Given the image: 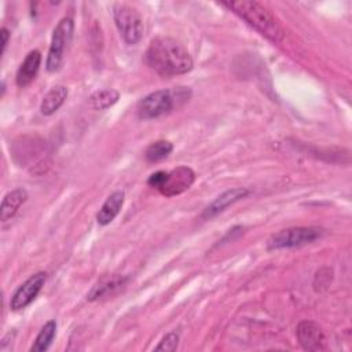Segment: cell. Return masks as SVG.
Listing matches in <instances>:
<instances>
[{"mask_svg": "<svg viewBox=\"0 0 352 352\" xmlns=\"http://www.w3.org/2000/svg\"><path fill=\"white\" fill-rule=\"evenodd\" d=\"M113 16L116 26L122 36L124 41L129 45H135L140 41L143 36V19L139 12L124 3H117L113 7Z\"/></svg>", "mask_w": 352, "mask_h": 352, "instance_id": "5b68a950", "label": "cell"}, {"mask_svg": "<svg viewBox=\"0 0 352 352\" xmlns=\"http://www.w3.org/2000/svg\"><path fill=\"white\" fill-rule=\"evenodd\" d=\"M190 98V91L184 87L172 89H158L138 102L136 111L140 120H153L177 109Z\"/></svg>", "mask_w": 352, "mask_h": 352, "instance_id": "3957f363", "label": "cell"}, {"mask_svg": "<svg viewBox=\"0 0 352 352\" xmlns=\"http://www.w3.org/2000/svg\"><path fill=\"white\" fill-rule=\"evenodd\" d=\"M173 150V146L168 140H157L153 142L144 151V157L148 162H158L166 158Z\"/></svg>", "mask_w": 352, "mask_h": 352, "instance_id": "ac0fdd59", "label": "cell"}, {"mask_svg": "<svg viewBox=\"0 0 352 352\" xmlns=\"http://www.w3.org/2000/svg\"><path fill=\"white\" fill-rule=\"evenodd\" d=\"M324 234L323 228L320 227H292L282 230L274 234L268 239V249L278 250V249H290L304 246L307 243H312L314 241L319 239Z\"/></svg>", "mask_w": 352, "mask_h": 352, "instance_id": "8992f818", "label": "cell"}, {"mask_svg": "<svg viewBox=\"0 0 352 352\" xmlns=\"http://www.w3.org/2000/svg\"><path fill=\"white\" fill-rule=\"evenodd\" d=\"M125 282H126V279L122 278V276H111V278L109 276V278H104V279L99 280L96 285L92 286V289L87 294V298L94 301V300L102 298L104 296H109L114 290L122 287Z\"/></svg>", "mask_w": 352, "mask_h": 352, "instance_id": "9a60e30c", "label": "cell"}, {"mask_svg": "<svg viewBox=\"0 0 352 352\" xmlns=\"http://www.w3.org/2000/svg\"><path fill=\"white\" fill-rule=\"evenodd\" d=\"M73 29H74V23L72 18H62L55 26L52 32L47 62H45V67L50 73H55L60 70L63 58H65V51L73 36Z\"/></svg>", "mask_w": 352, "mask_h": 352, "instance_id": "52a82bcc", "label": "cell"}, {"mask_svg": "<svg viewBox=\"0 0 352 352\" xmlns=\"http://www.w3.org/2000/svg\"><path fill=\"white\" fill-rule=\"evenodd\" d=\"M28 199V192L25 188H15L7 192L1 201L0 208V219L1 221H7L15 216L21 205H23Z\"/></svg>", "mask_w": 352, "mask_h": 352, "instance_id": "4fadbf2b", "label": "cell"}, {"mask_svg": "<svg viewBox=\"0 0 352 352\" xmlns=\"http://www.w3.org/2000/svg\"><path fill=\"white\" fill-rule=\"evenodd\" d=\"M56 333V322L55 320H48L37 334L33 345L30 346L32 352H44L50 348L52 344V340Z\"/></svg>", "mask_w": 352, "mask_h": 352, "instance_id": "2e32d148", "label": "cell"}, {"mask_svg": "<svg viewBox=\"0 0 352 352\" xmlns=\"http://www.w3.org/2000/svg\"><path fill=\"white\" fill-rule=\"evenodd\" d=\"M179 344V334L177 333H168L161 341L160 344L155 346V351H176Z\"/></svg>", "mask_w": 352, "mask_h": 352, "instance_id": "d6986e66", "label": "cell"}, {"mask_svg": "<svg viewBox=\"0 0 352 352\" xmlns=\"http://www.w3.org/2000/svg\"><path fill=\"white\" fill-rule=\"evenodd\" d=\"M40 63H41V54L37 50H33L26 55V58L21 63V66L16 72V77H15L16 85L19 88L28 87L34 80V77L40 69Z\"/></svg>", "mask_w": 352, "mask_h": 352, "instance_id": "8fae6325", "label": "cell"}, {"mask_svg": "<svg viewBox=\"0 0 352 352\" xmlns=\"http://www.w3.org/2000/svg\"><path fill=\"white\" fill-rule=\"evenodd\" d=\"M221 6L231 10L236 14L241 19H243L248 25L254 28L263 36L274 43L282 41L285 37V30L282 29L280 23L268 11L264 6L257 1L252 0H242V1H223Z\"/></svg>", "mask_w": 352, "mask_h": 352, "instance_id": "7a4b0ae2", "label": "cell"}, {"mask_svg": "<svg viewBox=\"0 0 352 352\" xmlns=\"http://www.w3.org/2000/svg\"><path fill=\"white\" fill-rule=\"evenodd\" d=\"M45 272H37L26 279L14 293L10 301V307L12 311H19L26 308L40 293L45 283Z\"/></svg>", "mask_w": 352, "mask_h": 352, "instance_id": "ba28073f", "label": "cell"}, {"mask_svg": "<svg viewBox=\"0 0 352 352\" xmlns=\"http://www.w3.org/2000/svg\"><path fill=\"white\" fill-rule=\"evenodd\" d=\"M248 194H249V190L245 187H235V188L224 191L205 208V210L202 212V219H210V217L219 214L230 205L245 198Z\"/></svg>", "mask_w": 352, "mask_h": 352, "instance_id": "30bf717a", "label": "cell"}, {"mask_svg": "<svg viewBox=\"0 0 352 352\" xmlns=\"http://www.w3.org/2000/svg\"><path fill=\"white\" fill-rule=\"evenodd\" d=\"M67 98V88L65 85H55L52 87L43 98L40 104V111L44 116L54 114L66 100Z\"/></svg>", "mask_w": 352, "mask_h": 352, "instance_id": "5bb4252c", "label": "cell"}, {"mask_svg": "<svg viewBox=\"0 0 352 352\" xmlns=\"http://www.w3.org/2000/svg\"><path fill=\"white\" fill-rule=\"evenodd\" d=\"M146 62L162 77L184 74L192 69V58L187 48L168 36H158L150 41Z\"/></svg>", "mask_w": 352, "mask_h": 352, "instance_id": "6da1fadb", "label": "cell"}, {"mask_svg": "<svg viewBox=\"0 0 352 352\" xmlns=\"http://www.w3.org/2000/svg\"><path fill=\"white\" fill-rule=\"evenodd\" d=\"M124 198H125V194L124 191H120V190L111 192L107 197V199L103 202V205L100 206L96 214V220L100 226H107L117 217V214L120 213L124 205Z\"/></svg>", "mask_w": 352, "mask_h": 352, "instance_id": "7c38bea8", "label": "cell"}, {"mask_svg": "<svg viewBox=\"0 0 352 352\" xmlns=\"http://www.w3.org/2000/svg\"><path fill=\"white\" fill-rule=\"evenodd\" d=\"M194 182L195 172L182 165L172 170H157L151 173L147 184L157 188L165 197H175L187 191Z\"/></svg>", "mask_w": 352, "mask_h": 352, "instance_id": "277c9868", "label": "cell"}, {"mask_svg": "<svg viewBox=\"0 0 352 352\" xmlns=\"http://www.w3.org/2000/svg\"><path fill=\"white\" fill-rule=\"evenodd\" d=\"M120 99V94L116 89H100L89 96V104L95 110H104L111 107Z\"/></svg>", "mask_w": 352, "mask_h": 352, "instance_id": "e0dca14e", "label": "cell"}, {"mask_svg": "<svg viewBox=\"0 0 352 352\" xmlns=\"http://www.w3.org/2000/svg\"><path fill=\"white\" fill-rule=\"evenodd\" d=\"M297 338L305 351H322L324 349V334L322 329L311 322L302 320L297 326Z\"/></svg>", "mask_w": 352, "mask_h": 352, "instance_id": "9c48e42d", "label": "cell"}, {"mask_svg": "<svg viewBox=\"0 0 352 352\" xmlns=\"http://www.w3.org/2000/svg\"><path fill=\"white\" fill-rule=\"evenodd\" d=\"M1 54H4V51H6V47H7V44H8V37H10V32L6 29V28H1Z\"/></svg>", "mask_w": 352, "mask_h": 352, "instance_id": "ffe728a7", "label": "cell"}]
</instances>
